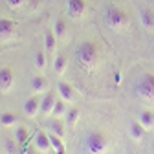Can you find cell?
Wrapping results in <instances>:
<instances>
[{"label":"cell","mask_w":154,"mask_h":154,"mask_svg":"<svg viewBox=\"0 0 154 154\" xmlns=\"http://www.w3.org/2000/svg\"><path fill=\"white\" fill-rule=\"evenodd\" d=\"M75 57H77V63H79L81 68L85 70H94L99 63V48L95 42L92 41H85L77 46V51H75Z\"/></svg>","instance_id":"6da1fadb"},{"label":"cell","mask_w":154,"mask_h":154,"mask_svg":"<svg viewBox=\"0 0 154 154\" xmlns=\"http://www.w3.org/2000/svg\"><path fill=\"white\" fill-rule=\"evenodd\" d=\"M145 132H147V128H145L138 119L132 121L130 127H128V136H130L132 141H141V140L145 138Z\"/></svg>","instance_id":"30bf717a"},{"label":"cell","mask_w":154,"mask_h":154,"mask_svg":"<svg viewBox=\"0 0 154 154\" xmlns=\"http://www.w3.org/2000/svg\"><path fill=\"white\" fill-rule=\"evenodd\" d=\"M140 20H141V24H143L145 29L154 31V11H152L150 8L140 9Z\"/></svg>","instance_id":"8fae6325"},{"label":"cell","mask_w":154,"mask_h":154,"mask_svg":"<svg viewBox=\"0 0 154 154\" xmlns=\"http://www.w3.org/2000/svg\"><path fill=\"white\" fill-rule=\"evenodd\" d=\"M13 85H15V73L9 66H2L0 68V92H11L13 90Z\"/></svg>","instance_id":"8992f818"},{"label":"cell","mask_w":154,"mask_h":154,"mask_svg":"<svg viewBox=\"0 0 154 154\" xmlns=\"http://www.w3.org/2000/svg\"><path fill=\"white\" fill-rule=\"evenodd\" d=\"M79 116H81V112L77 110V108H70L66 112V125L68 127H75L77 121H79Z\"/></svg>","instance_id":"7402d4cb"},{"label":"cell","mask_w":154,"mask_h":154,"mask_svg":"<svg viewBox=\"0 0 154 154\" xmlns=\"http://www.w3.org/2000/svg\"><path fill=\"white\" fill-rule=\"evenodd\" d=\"M22 147H24V149H22V152H20V154H33L31 150H28V149H26V145H22Z\"/></svg>","instance_id":"83f0119b"},{"label":"cell","mask_w":154,"mask_h":154,"mask_svg":"<svg viewBox=\"0 0 154 154\" xmlns=\"http://www.w3.org/2000/svg\"><path fill=\"white\" fill-rule=\"evenodd\" d=\"M0 127H2V123H0Z\"/></svg>","instance_id":"f546056e"},{"label":"cell","mask_w":154,"mask_h":154,"mask_svg":"<svg viewBox=\"0 0 154 154\" xmlns=\"http://www.w3.org/2000/svg\"><path fill=\"white\" fill-rule=\"evenodd\" d=\"M57 41H59V38L55 37L53 31H46V35H44V50H46V53H53L57 50Z\"/></svg>","instance_id":"9a60e30c"},{"label":"cell","mask_w":154,"mask_h":154,"mask_svg":"<svg viewBox=\"0 0 154 154\" xmlns=\"http://www.w3.org/2000/svg\"><path fill=\"white\" fill-rule=\"evenodd\" d=\"M17 35V24L9 18H0V41L8 42Z\"/></svg>","instance_id":"52a82bcc"},{"label":"cell","mask_w":154,"mask_h":154,"mask_svg":"<svg viewBox=\"0 0 154 154\" xmlns=\"http://www.w3.org/2000/svg\"><path fill=\"white\" fill-rule=\"evenodd\" d=\"M55 103H57L55 94H53V92H48L44 97L41 99V114H42V116H51Z\"/></svg>","instance_id":"9c48e42d"},{"label":"cell","mask_w":154,"mask_h":154,"mask_svg":"<svg viewBox=\"0 0 154 154\" xmlns=\"http://www.w3.org/2000/svg\"><path fill=\"white\" fill-rule=\"evenodd\" d=\"M105 22L108 24V28H112L116 31H121L130 24V17L125 9H121L118 6H108L105 9Z\"/></svg>","instance_id":"7a4b0ae2"},{"label":"cell","mask_w":154,"mask_h":154,"mask_svg":"<svg viewBox=\"0 0 154 154\" xmlns=\"http://www.w3.org/2000/svg\"><path fill=\"white\" fill-rule=\"evenodd\" d=\"M127 154H134V152H127Z\"/></svg>","instance_id":"f1b7e54d"},{"label":"cell","mask_w":154,"mask_h":154,"mask_svg":"<svg viewBox=\"0 0 154 154\" xmlns=\"http://www.w3.org/2000/svg\"><path fill=\"white\" fill-rule=\"evenodd\" d=\"M138 121L149 130V128H152L154 127V112H150V110H143L140 116H138Z\"/></svg>","instance_id":"e0dca14e"},{"label":"cell","mask_w":154,"mask_h":154,"mask_svg":"<svg viewBox=\"0 0 154 154\" xmlns=\"http://www.w3.org/2000/svg\"><path fill=\"white\" fill-rule=\"evenodd\" d=\"M66 68H68V59H66L64 55H57L55 61H53V70H55V73H57V75H63V73L66 72Z\"/></svg>","instance_id":"ac0fdd59"},{"label":"cell","mask_w":154,"mask_h":154,"mask_svg":"<svg viewBox=\"0 0 154 154\" xmlns=\"http://www.w3.org/2000/svg\"><path fill=\"white\" fill-rule=\"evenodd\" d=\"M18 143H15L13 140H6V150H8V154H17L18 152V147H17Z\"/></svg>","instance_id":"484cf974"},{"label":"cell","mask_w":154,"mask_h":154,"mask_svg":"<svg viewBox=\"0 0 154 154\" xmlns=\"http://www.w3.org/2000/svg\"><path fill=\"white\" fill-rule=\"evenodd\" d=\"M85 149L88 154H106L108 150V140L103 132L92 130L85 138Z\"/></svg>","instance_id":"3957f363"},{"label":"cell","mask_w":154,"mask_h":154,"mask_svg":"<svg viewBox=\"0 0 154 154\" xmlns=\"http://www.w3.org/2000/svg\"><path fill=\"white\" fill-rule=\"evenodd\" d=\"M50 130H51V134H55V136H59V138H64V128H63V125H61V123L53 121V123L50 125Z\"/></svg>","instance_id":"d4e9b609"},{"label":"cell","mask_w":154,"mask_h":154,"mask_svg":"<svg viewBox=\"0 0 154 154\" xmlns=\"http://www.w3.org/2000/svg\"><path fill=\"white\" fill-rule=\"evenodd\" d=\"M66 101H57L55 103V106H53V114L51 116H55V118H63V116H66Z\"/></svg>","instance_id":"cb8c5ba5"},{"label":"cell","mask_w":154,"mask_h":154,"mask_svg":"<svg viewBox=\"0 0 154 154\" xmlns=\"http://www.w3.org/2000/svg\"><path fill=\"white\" fill-rule=\"evenodd\" d=\"M48 66V61H46V50H38L35 53V68L38 72H44Z\"/></svg>","instance_id":"d6986e66"},{"label":"cell","mask_w":154,"mask_h":154,"mask_svg":"<svg viewBox=\"0 0 154 154\" xmlns=\"http://www.w3.org/2000/svg\"><path fill=\"white\" fill-rule=\"evenodd\" d=\"M50 141H51V150L55 154H64V143H63V138L55 136V134H50Z\"/></svg>","instance_id":"ffe728a7"},{"label":"cell","mask_w":154,"mask_h":154,"mask_svg":"<svg viewBox=\"0 0 154 154\" xmlns=\"http://www.w3.org/2000/svg\"><path fill=\"white\" fill-rule=\"evenodd\" d=\"M8 2V6L11 8V9H20L24 4H26V0H6Z\"/></svg>","instance_id":"4316f807"},{"label":"cell","mask_w":154,"mask_h":154,"mask_svg":"<svg viewBox=\"0 0 154 154\" xmlns=\"http://www.w3.org/2000/svg\"><path fill=\"white\" fill-rule=\"evenodd\" d=\"M31 88L35 94H42L44 90H48V81H46V77L42 75H37L33 77V81H31Z\"/></svg>","instance_id":"2e32d148"},{"label":"cell","mask_w":154,"mask_h":154,"mask_svg":"<svg viewBox=\"0 0 154 154\" xmlns=\"http://www.w3.org/2000/svg\"><path fill=\"white\" fill-rule=\"evenodd\" d=\"M51 31L55 33V37L59 38V41H66V37H68V26H66V22L63 20V18H57V20L53 22V29Z\"/></svg>","instance_id":"5bb4252c"},{"label":"cell","mask_w":154,"mask_h":154,"mask_svg":"<svg viewBox=\"0 0 154 154\" xmlns=\"http://www.w3.org/2000/svg\"><path fill=\"white\" fill-rule=\"evenodd\" d=\"M136 94L141 99L154 101V73H143L136 83Z\"/></svg>","instance_id":"277c9868"},{"label":"cell","mask_w":154,"mask_h":154,"mask_svg":"<svg viewBox=\"0 0 154 154\" xmlns=\"http://www.w3.org/2000/svg\"><path fill=\"white\" fill-rule=\"evenodd\" d=\"M35 149L38 152H42V154H48L51 150V141H50V134L46 132H38L37 136H35Z\"/></svg>","instance_id":"ba28073f"},{"label":"cell","mask_w":154,"mask_h":154,"mask_svg":"<svg viewBox=\"0 0 154 154\" xmlns=\"http://www.w3.org/2000/svg\"><path fill=\"white\" fill-rule=\"evenodd\" d=\"M66 9H68V17H72L73 20H79L86 15V0H66Z\"/></svg>","instance_id":"5b68a950"},{"label":"cell","mask_w":154,"mask_h":154,"mask_svg":"<svg viewBox=\"0 0 154 154\" xmlns=\"http://www.w3.org/2000/svg\"><path fill=\"white\" fill-rule=\"evenodd\" d=\"M24 112H26V116H29V118H35V116L41 112V99L29 97V99L24 103Z\"/></svg>","instance_id":"4fadbf2b"},{"label":"cell","mask_w":154,"mask_h":154,"mask_svg":"<svg viewBox=\"0 0 154 154\" xmlns=\"http://www.w3.org/2000/svg\"><path fill=\"white\" fill-rule=\"evenodd\" d=\"M57 90H59V95H61L63 101L72 103L75 99V92H73V88L68 83H59V85H57Z\"/></svg>","instance_id":"7c38bea8"},{"label":"cell","mask_w":154,"mask_h":154,"mask_svg":"<svg viewBox=\"0 0 154 154\" xmlns=\"http://www.w3.org/2000/svg\"><path fill=\"white\" fill-rule=\"evenodd\" d=\"M28 140H29V132H28V128H26V127H18L17 132H15V141H17L18 145H26Z\"/></svg>","instance_id":"44dd1931"},{"label":"cell","mask_w":154,"mask_h":154,"mask_svg":"<svg viewBox=\"0 0 154 154\" xmlns=\"http://www.w3.org/2000/svg\"><path fill=\"white\" fill-rule=\"evenodd\" d=\"M17 121H18V118L13 112H4L2 116H0V123H2V127H13Z\"/></svg>","instance_id":"603a6c76"}]
</instances>
